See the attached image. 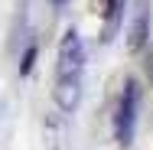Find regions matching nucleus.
<instances>
[{
  "instance_id": "2",
  "label": "nucleus",
  "mask_w": 153,
  "mask_h": 150,
  "mask_svg": "<svg viewBox=\"0 0 153 150\" xmlns=\"http://www.w3.org/2000/svg\"><path fill=\"white\" fill-rule=\"evenodd\" d=\"M85 69V43L75 30H68L59 43V65H56V78H82Z\"/></svg>"
},
{
  "instance_id": "4",
  "label": "nucleus",
  "mask_w": 153,
  "mask_h": 150,
  "mask_svg": "<svg viewBox=\"0 0 153 150\" xmlns=\"http://www.w3.org/2000/svg\"><path fill=\"white\" fill-rule=\"evenodd\" d=\"M147 23H150V0H137V13H134V23H130V39L127 46L130 49H140L147 43Z\"/></svg>"
},
{
  "instance_id": "3",
  "label": "nucleus",
  "mask_w": 153,
  "mask_h": 150,
  "mask_svg": "<svg viewBox=\"0 0 153 150\" xmlns=\"http://www.w3.org/2000/svg\"><path fill=\"white\" fill-rule=\"evenodd\" d=\"M82 101V78H56V104L62 111H75Z\"/></svg>"
},
{
  "instance_id": "7",
  "label": "nucleus",
  "mask_w": 153,
  "mask_h": 150,
  "mask_svg": "<svg viewBox=\"0 0 153 150\" xmlns=\"http://www.w3.org/2000/svg\"><path fill=\"white\" fill-rule=\"evenodd\" d=\"M52 3H56V7H62V3H65V0H52Z\"/></svg>"
},
{
  "instance_id": "1",
  "label": "nucleus",
  "mask_w": 153,
  "mask_h": 150,
  "mask_svg": "<svg viewBox=\"0 0 153 150\" xmlns=\"http://www.w3.org/2000/svg\"><path fill=\"white\" fill-rule=\"evenodd\" d=\"M137 108H140V85H137L134 78H127L121 98H117V114H114V137H117L121 147H130V144H134Z\"/></svg>"
},
{
  "instance_id": "6",
  "label": "nucleus",
  "mask_w": 153,
  "mask_h": 150,
  "mask_svg": "<svg viewBox=\"0 0 153 150\" xmlns=\"http://www.w3.org/2000/svg\"><path fill=\"white\" fill-rule=\"evenodd\" d=\"M147 75H150V82H153V52H150V59H147Z\"/></svg>"
},
{
  "instance_id": "5",
  "label": "nucleus",
  "mask_w": 153,
  "mask_h": 150,
  "mask_svg": "<svg viewBox=\"0 0 153 150\" xmlns=\"http://www.w3.org/2000/svg\"><path fill=\"white\" fill-rule=\"evenodd\" d=\"M33 62H36V49H26V56H23V65H20V72H23V75H30Z\"/></svg>"
}]
</instances>
